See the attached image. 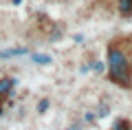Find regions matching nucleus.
Listing matches in <instances>:
<instances>
[{
    "label": "nucleus",
    "instance_id": "obj_4",
    "mask_svg": "<svg viewBox=\"0 0 132 130\" xmlns=\"http://www.w3.org/2000/svg\"><path fill=\"white\" fill-rule=\"evenodd\" d=\"M29 49L27 47H20V49H7V51H0V57H20V55H27Z\"/></svg>",
    "mask_w": 132,
    "mask_h": 130
},
{
    "label": "nucleus",
    "instance_id": "obj_11",
    "mask_svg": "<svg viewBox=\"0 0 132 130\" xmlns=\"http://www.w3.org/2000/svg\"><path fill=\"white\" fill-rule=\"evenodd\" d=\"M20 2H22V0H13V5H20Z\"/></svg>",
    "mask_w": 132,
    "mask_h": 130
},
{
    "label": "nucleus",
    "instance_id": "obj_8",
    "mask_svg": "<svg viewBox=\"0 0 132 130\" xmlns=\"http://www.w3.org/2000/svg\"><path fill=\"white\" fill-rule=\"evenodd\" d=\"M104 66H106L104 62H99V60H95V62H93V66H90V68H93L95 73H101V71H104Z\"/></svg>",
    "mask_w": 132,
    "mask_h": 130
},
{
    "label": "nucleus",
    "instance_id": "obj_9",
    "mask_svg": "<svg viewBox=\"0 0 132 130\" xmlns=\"http://www.w3.org/2000/svg\"><path fill=\"white\" fill-rule=\"evenodd\" d=\"M95 117H97L95 112H86V121H95Z\"/></svg>",
    "mask_w": 132,
    "mask_h": 130
},
{
    "label": "nucleus",
    "instance_id": "obj_10",
    "mask_svg": "<svg viewBox=\"0 0 132 130\" xmlns=\"http://www.w3.org/2000/svg\"><path fill=\"white\" fill-rule=\"evenodd\" d=\"M68 130H79V126L75 124V126H71V128H68Z\"/></svg>",
    "mask_w": 132,
    "mask_h": 130
},
{
    "label": "nucleus",
    "instance_id": "obj_2",
    "mask_svg": "<svg viewBox=\"0 0 132 130\" xmlns=\"http://www.w3.org/2000/svg\"><path fill=\"white\" fill-rule=\"evenodd\" d=\"M13 86H15V77H2L0 79V97H7L13 90Z\"/></svg>",
    "mask_w": 132,
    "mask_h": 130
},
{
    "label": "nucleus",
    "instance_id": "obj_6",
    "mask_svg": "<svg viewBox=\"0 0 132 130\" xmlns=\"http://www.w3.org/2000/svg\"><path fill=\"white\" fill-rule=\"evenodd\" d=\"M112 130H130V121L117 119V121H114V126H112Z\"/></svg>",
    "mask_w": 132,
    "mask_h": 130
},
{
    "label": "nucleus",
    "instance_id": "obj_5",
    "mask_svg": "<svg viewBox=\"0 0 132 130\" xmlns=\"http://www.w3.org/2000/svg\"><path fill=\"white\" fill-rule=\"evenodd\" d=\"M117 9L121 16H132V0H117Z\"/></svg>",
    "mask_w": 132,
    "mask_h": 130
},
{
    "label": "nucleus",
    "instance_id": "obj_3",
    "mask_svg": "<svg viewBox=\"0 0 132 130\" xmlns=\"http://www.w3.org/2000/svg\"><path fill=\"white\" fill-rule=\"evenodd\" d=\"M31 60L35 62L38 66H48V64L53 62V57L46 55V53H31Z\"/></svg>",
    "mask_w": 132,
    "mask_h": 130
},
{
    "label": "nucleus",
    "instance_id": "obj_7",
    "mask_svg": "<svg viewBox=\"0 0 132 130\" xmlns=\"http://www.w3.org/2000/svg\"><path fill=\"white\" fill-rule=\"evenodd\" d=\"M48 110V99H40V104H38V112L42 115V112H46Z\"/></svg>",
    "mask_w": 132,
    "mask_h": 130
},
{
    "label": "nucleus",
    "instance_id": "obj_1",
    "mask_svg": "<svg viewBox=\"0 0 132 130\" xmlns=\"http://www.w3.org/2000/svg\"><path fill=\"white\" fill-rule=\"evenodd\" d=\"M106 64H108V75L119 86H132V68H130V55L117 44H110L106 51Z\"/></svg>",
    "mask_w": 132,
    "mask_h": 130
},
{
    "label": "nucleus",
    "instance_id": "obj_12",
    "mask_svg": "<svg viewBox=\"0 0 132 130\" xmlns=\"http://www.w3.org/2000/svg\"><path fill=\"white\" fill-rule=\"evenodd\" d=\"M130 68H132V55H130Z\"/></svg>",
    "mask_w": 132,
    "mask_h": 130
}]
</instances>
